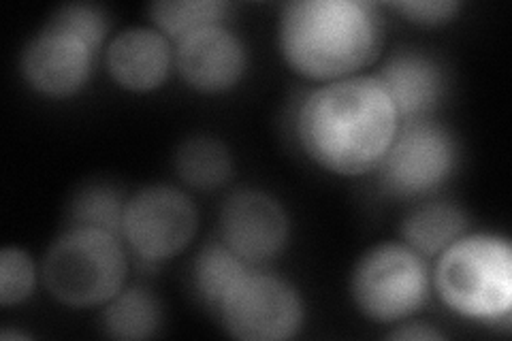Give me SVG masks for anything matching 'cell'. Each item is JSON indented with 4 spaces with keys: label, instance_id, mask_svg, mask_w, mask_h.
<instances>
[{
    "label": "cell",
    "instance_id": "6da1fadb",
    "mask_svg": "<svg viewBox=\"0 0 512 341\" xmlns=\"http://www.w3.org/2000/svg\"><path fill=\"white\" fill-rule=\"evenodd\" d=\"M399 116L376 77H346L314 90L297 113L301 150L342 177L374 171L399 131Z\"/></svg>",
    "mask_w": 512,
    "mask_h": 341
},
{
    "label": "cell",
    "instance_id": "7a4b0ae2",
    "mask_svg": "<svg viewBox=\"0 0 512 341\" xmlns=\"http://www.w3.org/2000/svg\"><path fill=\"white\" fill-rule=\"evenodd\" d=\"M380 45V13L363 0H297L282 11V56L308 79L355 77L374 62Z\"/></svg>",
    "mask_w": 512,
    "mask_h": 341
},
{
    "label": "cell",
    "instance_id": "3957f363",
    "mask_svg": "<svg viewBox=\"0 0 512 341\" xmlns=\"http://www.w3.org/2000/svg\"><path fill=\"white\" fill-rule=\"evenodd\" d=\"M434 284L453 312L508 322L512 307V252L495 235H463L438 256Z\"/></svg>",
    "mask_w": 512,
    "mask_h": 341
},
{
    "label": "cell",
    "instance_id": "277c9868",
    "mask_svg": "<svg viewBox=\"0 0 512 341\" xmlns=\"http://www.w3.org/2000/svg\"><path fill=\"white\" fill-rule=\"evenodd\" d=\"M128 273L118 235L101 229H69L43 258V282L67 307L105 305L122 290Z\"/></svg>",
    "mask_w": 512,
    "mask_h": 341
},
{
    "label": "cell",
    "instance_id": "5b68a950",
    "mask_svg": "<svg viewBox=\"0 0 512 341\" xmlns=\"http://www.w3.org/2000/svg\"><path fill=\"white\" fill-rule=\"evenodd\" d=\"M352 299L370 320L393 324L419 312L429 295L425 258L406 243H380L361 256L350 280Z\"/></svg>",
    "mask_w": 512,
    "mask_h": 341
},
{
    "label": "cell",
    "instance_id": "8992f818",
    "mask_svg": "<svg viewBox=\"0 0 512 341\" xmlns=\"http://www.w3.org/2000/svg\"><path fill=\"white\" fill-rule=\"evenodd\" d=\"M457 165V145L431 120L402 122L380 162V180L393 197L416 199L438 190Z\"/></svg>",
    "mask_w": 512,
    "mask_h": 341
},
{
    "label": "cell",
    "instance_id": "52a82bcc",
    "mask_svg": "<svg viewBox=\"0 0 512 341\" xmlns=\"http://www.w3.org/2000/svg\"><path fill=\"white\" fill-rule=\"evenodd\" d=\"M199 229L197 207L178 188L148 186L126 201L122 239L148 263L178 256Z\"/></svg>",
    "mask_w": 512,
    "mask_h": 341
},
{
    "label": "cell",
    "instance_id": "ba28073f",
    "mask_svg": "<svg viewBox=\"0 0 512 341\" xmlns=\"http://www.w3.org/2000/svg\"><path fill=\"white\" fill-rule=\"evenodd\" d=\"M220 320L242 341H284L299 333L303 303L297 290L276 275L250 271L218 307Z\"/></svg>",
    "mask_w": 512,
    "mask_h": 341
},
{
    "label": "cell",
    "instance_id": "9c48e42d",
    "mask_svg": "<svg viewBox=\"0 0 512 341\" xmlns=\"http://www.w3.org/2000/svg\"><path fill=\"white\" fill-rule=\"evenodd\" d=\"M220 239L248 265L276 258L288 241L284 207L261 190H239L220 211Z\"/></svg>",
    "mask_w": 512,
    "mask_h": 341
},
{
    "label": "cell",
    "instance_id": "30bf717a",
    "mask_svg": "<svg viewBox=\"0 0 512 341\" xmlns=\"http://www.w3.org/2000/svg\"><path fill=\"white\" fill-rule=\"evenodd\" d=\"M96 52L79 37L43 26L22 54L26 84L47 99H71L88 84Z\"/></svg>",
    "mask_w": 512,
    "mask_h": 341
},
{
    "label": "cell",
    "instance_id": "8fae6325",
    "mask_svg": "<svg viewBox=\"0 0 512 341\" xmlns=\"http://www.w3.org/2000/svg\"><path fill=\"white\" fill-rule=\"evenodd\" d=\"M173 60L192 90L224 94L242 81L248 67V52L233 30L216 24L175 43Z\"/></svg>",
    "mask_w": 512,
    "mask_h": 341
},
{
    "label": "cell",
    "instance_id": "7c38bea8",
    "mask_svg": "<svg viewBox=\"0 0 512 341\" xmlns=\"http://www.w3.org/2000/svg\"><path fill=\"white\" fill-rule=\"evenodd\" d=\"M105 64L120 88L143 94L165 84L173 50L169 39L156 28H126L107 45Z\"/></svg>",
    "mask_w": 512,
    "mask_h": 341
},
{
    "label": "cell",
    "instance_id": "4fadbf2b",
    "mask_svg": "<svg viewBox=\"0 0 512 341\" xmlns=\"http://www.w3.org/2000/svg\"><path fill=\"white\" fill-rule=\"evenodd\" d=\"M376 79L391 96L399 122L427 120L444 94L440 64L419 52L395 54L380 69Z\"/></svg>",
    "mask_w": 512,
    "mask_h": 341
},
{
    "label": "cell",
    "instance_id": "5bb4252c",
    "mask_svg": "<svg viewBox=\"0 0 512 341\" xmlns=\"http://www.w3.org/2000/svg\"><path fill=\"white\" fill-rule=\"evenodd\" d=\"M468 231V218L451 203L414 207L402 224L406 246L423 258L440 256Z\"/></svg>",
    "mask_w": 512,
    "mask_h": 341
},
{
    "label": "cell",
    "instance_id": "9a60e30c",
    "mask_svg": "<svg viewBox=\"0 0 512 341\" xmlns=\"http://www.w3.org/2000/svg\"><path fill=\"white\" fill-rule=\"evenodd\" d=\"M163 324V307L148 288H128L105 303L103 329L120 341H141L156 335Z\"/></svg>",
    "mask_w": 512,
    "mask_h": 341
},
{
    "label": "cell",
    "instance_id": "2e32d148",
    "mask_svg": "<svg viewBox=\"0 0 512 341\" xmlns=\"http://www.w3.org/2000/svg\"><path fill=\"white\" fill-rule=\"evenodd\" d=\"M250 273V265L242 261L222 239L212 241L199 252L192 267V282L197 295L207 307H218L231 295V290Z\"/></svg>",
    "mask_w": 512,
    "mask_h": 341
},
{
    "label": "cell",
    "instance_id": "e0dca14e",
    "mask_svg": "<svg viewBox=\"0 0 512 341\" xmlns=\"http://www.w3.org/2000/svg\"><path fill=\"white\" fill-rule=\"evenodd\" d=\"M175 169L184 184L197 190H216L231 177L233 160L220 139L192 137L175 154Z\"/></svg>",
    "mask_w": 512,
    "mask_h": 341
},
{
    "label": "cell",
    "instance_id": "ac0fdd59",
    "mask_svg": "<svg viewBox=\"0 0 512 341\" xmlns=\"http://www.w3.org/2000/svg\"><path fill=\"white\" fill-rule=\"evenodd\" d=\"M229 5L220 0H165L150 7L152 22L169 41H182L192 32L222 24Z\"/></svg>",
    "mask_w": 512,
    "mask_h": 341
},
{
    "label": "cell",
    "instance_id": "d6986e66",
    "mask_svg": "<svg viewBox=\"0 0 512 341\" xmlns=\"http://www.w3.org/2000/svg\"><path fill=\"white\" fill-rule=\"evenodd\" d=\"M126 201L107 184H94L79 190L69 205V229H101L122 237Z\"/></svg>",
    "mask_w": 512,
    "mask_h": 341
},
{
    "label": "cell",
    "instance_id": "ffe728a7",
    "mask_svg": "<svg viewBox=\"0 0 512 341\" xmlns=\"http://www.w3.org/2000/svg\"><path fill=\"white\" fill-rule=\"evenodd\" d=\"M47 26L71 32V35L86 41L94 52H99L103 41L107 39L109 18L107 13L96 5L69 3L52 13V18L47 20Z\"/></svg>",
    "mask_w": 512,
    "mask_h": 341
},
{
    "label": "cell",
    "instance_id": "44dd1931",
    "mask_svg": "<svg viewBox=\"0 0 512 341\" xmlns=\"http://www.w3.org/2000/svg\"><path fill=\"white\" fill-rule=\"evenodd\" d=\"M37 282V269L32 258L20 248L0 252V303L5 307L24 303Z\"/></svg>",
    "mask_w": 512,
    "mask_h": 341
},
{
    "label": "cell",
    "instance_id": "7402d4cb",
    "mask_svg": "<svg viewBox=\"0 0 512 341\" xmlns=\"http://www.w3.org/2000/svg\"><path fill=\"white\" fill-rule=\"evenodd\" d=\"M393 9L412 24L442 26L459 13V3L455 0H402V3H393Z\"/></svg>",
    "mask_w": 512,
    "mask_h": 341
},
{
    "label": "cell",
    "instance_id": "603a6c76",
    "mask_svg": "<svg viewBox=\"0 0 512 341\" xmlns=\"http://www.w3.org/2000/svg\"><path fill=\"white\" fill-rule=\"evenodd\" d=\"M389 339L395 341H438L442 339V333L434 331L425 324H402V327L391 331Z\"/></svg>",
    "mask_w": 512,
    "mask_h": 341
},
{
    "label": "cell",
    "instance_id": "cb8c5ba5",
    "mask_svg": "<svg viewBox=\"0 0 512 341\" xmlns=\"http://www.w3.org/2000/svg\"><path fill=\"white\" fill-rule=\"evenodd\" d=\"M3 339H28V335H24V333H15V331H3V335H0Z\"/></svg>",
    "mask_w": 512,
    "mask_h": 341
}]
</instances>
